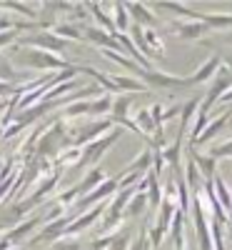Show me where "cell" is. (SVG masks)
<instances>
[{"label": "cell", "mask_w": 232, "mask_h": 250, "mask_svg": "<svg viewBox=\"0 0 232 250\" xmlns=\"http://www.w3.org/2000/svg\"><path fill=\"white\" fill-rule=\"evenodd\" d=\"M40 223H45V218H43V213H38V215H33L30 220H25V223H20L18 228H13V230H8L3 238L13 245V243H18V240H23L25 235H30L33 230H35V228L40 225Z\"/></svg>", "instance_id": "ba28073f"}, {"label": "cell", "mask_w": 232, "mask_h": 250, "mask_svg": "<svg viewBox=\"0 0 232 250\" xmlns=\"http://www.w3.org/2000/svg\"><path fill=\"white\" fill-rule=\"evenodd\" d=\"M120 135H122V130L120 128H115V130H110L108 135H102V138H97V140H93V143H88L85 148H80V160H77V168H88V165H97V160L108 153V148H113V145L120 140Z\"/></svg>", "instance_id": "6da1fadb"}, {"label": "cell", "mask_w": 232, "mask_h": 250, "mask_svg": "<svg viewBox=\"0 0 232 250\" xmlns=\"http://www.w3.org/2000/svg\"><path fill=\"white\" fill-rule=\"evenodd\" d=\"M140 78L147 85H155V88H187V78H175V75L157 73V70H142Z\"/></svg>", "instance_id": "5b68a950"}, {"label": "cell", "mask_w": 232, "mask_h": 250, "mask_svg": "<svg viewBox=\"0 0 232 250\" xmlns=\"http://www.w3.org/2000/svg\"><path fill=\"white\" fill-rule=\"evenodd\" d=\"M5 108H8V103H0V115L5 113Z\"/></svg>", "instance_id": "8d00e7d4"}, {"label": "cell", "mask_w": 232, "mask_h": 250, "mask_svg": "<svg viewBox=\"0 0 232 250\" xmlns=\"http://www.w3.org/2000/svg\"><path fill=\"white\" fill-rule=\"evenodd\" d=\"M135 125H137V130H140L142 135H150V133L155 130V123H153L150 110H147V108L137 110V115H135Z\"/></svg>", "instance_id": "ffe728a7"}, {"label": "cell", "mask_w": 232, "mask_h": 250, "mask_svg": "<svg viewBox=\"0 0 232 250\" xmlns=\"http://www.w3.org/2000/svg\"><path fill=\"white\" fill-rule=\"evenodd\" d=\"M160 155H162V160H165L167 165L177 168V165H180V155H182V143L177 140V143H173V145H170V148H162V150H160Z\"/></svg>", "instance_id": "44dd1931"}, {"label": "cell", "mask_w": 232, "mask_h": 250, "mask_svg": "<svg viewBox=\"0 0 232 250\" xmlns=\"http://www.w3.org/2000/svg\"><path fill=\"white\" fill-rule=\"evenodd\" d=\"M113 10H115V33H128V28H130V20H128V10H125V5L122 3H115L113 5Z\"/></svg>", "instance_id": "7402d4cb"}, {"label": "cell", "mask_w": 232, "mask_h": 250, "mask_svg": "<svg viewBox=\"0 0 232 250\" xmlns=\"http://www.w3.org/2000/svg\"><path fill=\"white\" fill-rule=\"evenodd\" d=\"M140 250H150V245H147V240L142 243V248H140Z\"/></svg>", "instance_id": "74e56055"}, {"label": "cell", "mask_w": 232, "mask_h": 250, "mask_svg": "<svg viewBox=\"0 0 232 250\" xmlns=\"http://www.w3.org/2000/svg\"><path fill=\"white\" fill-rule=\"evenodd\" d=\"M232 158V140L230 143H225V145H215V148L213 150H210V158H213V160H217V158Z\"/></svg>", "instance_id": "f1b7e54d"}, {"label": "cell", "mask_w": 232, "mask_h": 250, "mask_svg": "<svg viewBox=\"0 0 232 250\" xmlns=\"http://www.w3.org/2000/svg\"><path fill=\"white\" fill-rule=\"evenodd\" d=\"M130 103H133V98L130 95H120L117 100H113V120L115 123H120V120H125L128 118V108H130Z\"/></svg>", "instance_id": "d6986e66"}, {"label": "cell", "mask_w": 232, "mask_h": 250, "mask_svg": "<svg viewBox=\"0 0 232 250\" xmlns=\"http://www.w3.org/2000/svg\"><path fill=\"white\" fill-rule=\"evenodd\" d=\"M197 20L210 28H232V15H207V13H197Z\"/></svg>", "instance_id": "e0dca14e"}, {"label": "cell", "mask_w": 232, "mask_h": 250, "mask_svg": "<svg viewBox=\"0 0 232 250\" xmlns=\"http://www.w3.org/2000/svg\"><path fill=\"white\" fill-rule=\"evenodd\" d=\"M15 48H33V50H45V53L60 55L68 48V40H60V38H55L53 33L45 30V33H33V35H25V38H18Z\"/></svg>", "instance_id": "3957f363"}, {"label": "cell", "mask_w": 232, "mask_h": 250, "mask_svg": "<svg viewBox=\"0 0 232 250\" xmlns=\"http://www.w3.org/2000/svg\"><path fill=\"white\" fill-rule=\"evenodd\" d=\"M113 83H115V88L117 90H128V93H145L147 85L135 78H128V75H113Z\"/></svg>", "instance_id": "4fadbf2b"}, {"label": "cell", "mask_w": 232, "mask_h": 250, "mask_svg": "<svg viewBox=\"0 0 232 250\" xmlns=\"http://www.w3.org/2000/svg\"><path fill=\"white\" fill-rule=\"evenodd\" d=\"M173 30H175L180 38H185V40H195V38H200V35L207 30V25L200 23V20H190V23L175 20V23H173Z\"/></svg>", "instance_id": "9c48e42d"}, {"label": "cell", "mask_w": 232, "mask_h": 250, "mask_svg": "<svg viewBox=\"0 0 232 250\" xmlns=\"http://www.w3.org/2000/svg\"><path fill=\"white\" fill-rule=\"evenodd\" d=\"M15 62H20V65H25V68H38V70H65V68H70L68 60H62L53 53H45V50H33V48L23 55H18Z\"/></svg>", "instance_id": "7a4b0ae2"}, {"label": "cell", "mask_w": 232, "mask_h": 250, "mask_svg": "<svg viewBox=\"0 0 232 250\" xmlns=\"http://www.w3.org/2000/svg\"><path fill=\"white\" fill-rule=\"evenodd\" d=\"M77 160H80V148L60 150V165H77Z\"/></svg>", "instance_id": "4316f807"}, {"label": "cell", "mask_w": 232, "mask_h": 250, "mask_svg": "<svg viewBox=\"0 0 232 250\" xmlns=\"http://www.w3.org/2000/svg\"><path fill=\"white\" fill-rule=\"evenodd\" d=\"M0 138H3V130H0Z\"/></svg>", "instance_id": "f35d334b"}, {"label": "cell", "mask_w": 232, "mask_h": 250, "mask_svg": "<svg viewBox=\"0 0 232 250\" xmlns=\"http://www.w3.org/2000/svg\"><path fill=\"white\" fill-rule=\"evenodd\" d=\"M222 68V60L217 58V55H213V58H210L207 62H205V65L193 75V78H187V85H197V83H207L210 78H213L217 70Z\"/></svg>", "instance_id": "30bf717a"}, {"label": "cell", "mask_w": 232, "mask_h": 250, "mask_svg": "<svg viewBox=\"0 0 232 250\" xmlns=\"http://www.w3.org/2000/svg\"><path fill=\"white\" fill-rule=\"evenodd\" d=\"M110 125H113V120L108 118V120H97V123H90V125H85V128H80L75 133V138L70 140V148H85L88 143L97 140L102 133H108Z\"/></svg>", "instance_id": "277c9868"}, {"label": "cell", "mask_w": 232, "mask_h": 250, "mask_svg": "<svg viewBox=\"0 0 232 250\" xmlns=\"http://www.w3.org/2000/svg\"><path fill=\"white\" fill-rule=\"evenodd\" d=\"M0 250H10V243L5 238H0Z\"/></svg>", "instance_id": "d590c367"}, {"label": "cell", "mask_w": 232, "mask_h": 250, "mask_svg": "<svg viewBox=\"0 0 232 250\" xmlns=\"http://www.w3.org/2000/svg\"><path fill=\"white\" fill-rule=\"evenodd\" d=\"M125 10H128L135 20H137V25L145 30L147 25H157V20H155V15L147 10L145 5H140V3H130V5H125Z\"/></svg>", "instance_id": "7c38bea8"}, {"label": "cell", "mask_w": 232, "mask_h": 250, "mask_svg": "<svg viewBox=\"0 0 232 250\" xmlns=\"http://www.w3.org/2000/svg\"><path fill=\"white\" fill-rule=\"evenodd\" d=\"M18 43V33L15 30H5V33H0V50L8 48V45H15Z\"/></svg>", "instance_id": "f546056e"}, {"label": "cell", "mask_w": 232, "mask_h": 250, "mask_svg": "<svg viewBox=\"0 0 232 250\" xmlns=\"http://www.w3.org/2000/svg\"><path fill=\"white\" fill-rule=\"evenodd\" d=\"M53 35L55 38H60V40H82V33H80V28L77 25H68V23H58V25H53Z\"/></svg>", "instance_id": "ac0fdd59"}, {"label": "cell", "mask_w": 232, "mask_h": 250, "mask_svg": "<svg viewBox=\"0 0 232 250\" xmlns=\"http://www.w3.org/2000/svg\"><path fill=\"white\" fill-rule=\"evenodd\" d=\"M220 100H225V103H227V100H232V85H230V88L225 90V95H222Z\"/></svg>", "instance_id": "e575fe53"}, {"label": "cell", "mask_w": 232, "mask_h": 250, "mask_svg": "<svg viewBox=\"0 0 232 250\" xmlns=\"http://www.w3.org/2000/svg\"><path fill=\"white\" fill-rule=\"evenodd\" d=\"M88 10L95 15V20L100 23V28L108 33V35H115V25H113V18L110 15H105V10H102V5H97V3H88Z\"/></svg>", "instance_id": "5bb4252c"}, {"label": "cell", "mask_w": 232, "mask_h": 250, "mask_svg": "<svg viewBox=\"0 0 232 250\" xmlns=\"http://www.w3.org/2000/svg\"><path fill=\"white\" fill-rule=\"evenodd\" d=\"M102 180H105V173H102L100 168H93V170L88 173V178L77 185V188H80V195H88V193H93V190H95V188H97Z\"/></svg>", "instance_id": "9a60e30c"}, {"label": "cell", "mask_w": 232, "mask_h": 250, "mask_svg": "<svg viewBox=\"0 0 232 250\" xmlns=\"http://www.w3.org/2000/svg\"><path fill=\"white\" fill-rule=\"evenodd\" d=\"M227 118H232V108L225 113V115H220V118H215L213 123H210L207 125V128L200 133V138L195 140V145H205V143H210V140H213V135H217L222 128H225V125H227ZM195 145H193V148H190V150H195Z\"/></svg>", "instance_id": "8fae6325"}, {"label": "cell", "mask_w": 232, "mask_h": 250, "mask_svg": "<svg viewBox=\"0 0 232 250\" xmlns=\"http://www.w3.org/2000/svg\"><path fill=\"white\" fill-rule=\"evenodd\" d=\"M55 250H80V243H75V240H65V243H58Z\"/></svg>", "instance_id": "836d02e7"}, {"label": "cell", "mask_w": 232, "mask_h": 250, "mask_svg": "<svg viewBox=\"0 0 232 250\" xmlns=\"http://www.w3.org/2000/svg\"><path fill=\"white\" fill-rule=\"evenodd\" d=\"M80 33L85 35L82 40H90V43L100 45V50H115V53H120V43L115 40V35H108L105 30H100V28H90V25H85Z\"/></svg>", "instance_id": "8992f818"}, {"label": "cell", "mask_w": 232, "mask_h": 250, "mask_svg": "<svg viewBox=\"0 0 232 250\" xmlns=\"http://www.w3.org/2000/svg\"><path fill=\"white\" fill-rule=\"evenodd\" d=\"M162 238H165V230H160L157 225H153V228H150V243H147V245H153V248H160Z\"/></svg>", "instance_id": "4dcf8cb0"}, {"label": "cell", "mask_w": 232, "mask_h": 250, "mask_svg": "<svg viewBox=\"0 0 232 250\" xmlns=\"http://www.w3.org/2000/svg\"><path fill=\"white\" fill-rule=\"evenodd\" d=\"M77 115H90V103H82V100H75L65 108V118H77Z\"/></svg>", "instance_id": "cb8c5ba5"}, {"label": "cell", "mask_w": 232, "mask_h": 250, "mask_svg": "<svg viewBox=\"0 0 232 250\" xmlns=\"http://www.w3.org/2000/svg\"><path fill=\"white\" fill-rule=\"evenodd\" d=\"M200 170L195 168V163H193V158H190V163H187V188H190V190H197V185H200Z\"/></svg>", "instance_id": "484cf974"}, {"label": "cell", "mask_w": 232, "mask_h": 250, "mask_svg": "<svg viewBox=\"0 0 232 250\" xmlns=\"http://www.w3.org/2000/svg\"><path fill=\"white\" fill-rule=\"evenodd\" d=\"M110 110H113V98L110 95H102V98L90 103V115H108Z\"/></svg>", "instance_id": "603a6c76"}, {"label": "cell", "mask_w": 232, "mask_h": 250, "mask_svg": "<svg viewBox=\"0 0 232 250\" xmlns=\"http://www.w3.org/2000/svg\"><path fill=\"white\" fill-rule=\"evenodd\" d=\"M193 215H195V228H197V235H200V248L202 250H213V243H210V230H207V220H205V213H202V205H200L197 193H195V200H193Z\"/></svg>", "instance_id": "52a82bcc"}, {"label": "cell", "mask_w": 232, "mask_h": 250, "mask_svg": "<svg viewBox=\"0 0 232 250\" xmlns=\"http://www.w3.org/2000/svg\"><path fill=\"white\" fill-rule=\"evenodd\" d=\"M77 195H80V188H77V185H73L70 190H65V193H60L55 203H58V205H62V208H65V210H68V205L77 203Z\"/></svg>", "instance_id": "d4e9b609"}, {"label": "cell", "mask_w": 232, "mask_h": 250, "mask_svg": "<svg viewBox=\"0 0 232 250\" xmlns=\"http://www.w3.org/2000/svg\"><path fill=\"white\" fill-rule=\"evenodd\" d=\"M213 243H215L217 250H225V245H222V230H220V223L217 220L213 223Z\"/></svg>", "instance_id": "1f68e13d"}, {"label": "cell", "mask_w": 232, "mask_h": 250, "mask_svg": "<svg viewBox=\"0 0 232 250\" xmlns=\"http://www.w3.org/2000/svg\"><path fill=\"white\" fill-rule=\"evenodd\" d=\"M145 205H147V195L145 193H135L133 198H130V203L125 205V218H137L142 210H145Z\"/></svg>", "instance_id": "2e32d148"}, {"label": "cell", "mask_w": 232, "mask_h": 250, "mask_svg": "<svg viewBox=\"0 0 232 250\" xmlns=\"http://www.w3.org/2000/svg\"><path fill=\"white\" fill-rule=\"evenodd\" d=\"M18 93V88H13L10 83H3L0 80V98H5V95H15Z\"/></svg>", "instance_id": "d6a6232c"}, {"label": "cell", "mask_w": 232, "mask_h": 250, "mask_svg": "<svg viewBox=\"0 0 232 250\" xmlns=\"http://www.w3.org/2000/svg\"><path fill=\"white\" fill-rule=\"evenodd\" d=\"M128 245H130V233H117L113 235V243L108 250H128Z\"/></svg>", "instance_id": "83f0119b"}]
</instances>
